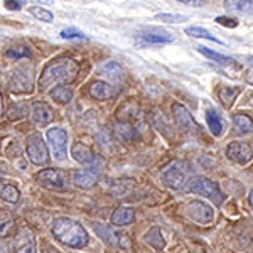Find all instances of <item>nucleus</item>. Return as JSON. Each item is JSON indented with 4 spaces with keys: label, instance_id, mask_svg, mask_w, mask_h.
Returning a JSON list of instances; mask_svg holds the SVG:
<instances>
[{
    "label": "nucleus",
    "instance_id": "nucleus-1",
    "mask_svg": "<svg viewBox=\"0 0 253 253\" xmlns=\"http://www.w3.org/2000/svg\"><path fill=\"white\" fill-rule=\"evenodd\" d=\"M80 71V64L71 58L54 59L44 68L39 78V88L47 89L58 83H71L76 80Z\"/></svg>",
    "mask_w": 253,
    "mask_h": 253
},
{
    "label": "nucleus",
    "instance_id": "nucleus-2",
    "mask_svg": "<svg viewBox=\"0 0 253 253\" xmlns=\"http://www.w3.org/2000/svg\"><path fill=\"white\" fill-rule=\"evenodd\" d=\"M54 238L69 248H84L88 245V233L83 226L71 218L54 219L51 228Z\"/></svg>",
    "mask_w": 253,
    "mask_h": 253
},
{
    "label": "nucleus",
    "instance_id": "nucleus-3",
    "mask_svg": "<svg viewBox=\"0 0 253 253\" xmlns=\"http://www.w3.org/2000/svg\"><path fill=\"white\" fill-rule=\"evenodd\" d=\"M184 189L189 191V193L206 196V198L211 199L216 206H221L224 203V199H226V196L223 194V191L219 189V186L216 184L214 181H211V179L205 177V175H193V177H189L184 186Z\"/></svg>",
    "mask_w": 253,
    "mask_h": 253
},
{
    "label": "nucleus",
    "instance_id": "nucleus-4",
    "mask_svg": "<svg viewBox=\"0 0 253 253\" xmlns=\"http://www.w3.org/2000/svg\"><path fill=\"white\" fill-rule=\"evenodd\" d=\"M187 164L182 161H175L172 164H169L162 170V182L170 187V189H184L186 182H187Z\"/></svg>",
    "mask_w": 253,
    "mask_h": 253
},
{
    "label": "nucleus",
    "instance_id": "nucleus-5",
    "mask_svg": "<svg viewBox=\"0 0 253 253\" xmlns=\"http://www.w3.org/2000/svg\"><path fill=\"white\" fill-rule=\"evenodd\" d=\"M27 157L31 159L32 164L36 166H44L49 161V152H47V145L44 142V138L41 137V133H31L27 137Z\"/></svg>",
    "mask_w": 253,
    "mask_h": 253
},
{
    "label": "nucleus",
    "instance_id": "nucleus-6",
    "mask_svg": "<svg viewBox=\"0 0 253 253\" xmlns=\"http://www.w3.org/2000/svg\"><path fill=\"white\" fill-rule=\"evenodd\" d=\"M36 181L47 189H66L69 174L61 169H44L36 174Z\"/></svg>",
    "mask_w": 253,
    "mask_h": 253
},
{
    "label": "nucleus",
    "instance_id": "nucleus-7",
    "mask_svg": "<svg viewBox=\"0 0 253 253\" xmlns=\"http://www.w3.org/2000/svg\"><path fill=\"white\" fill-rule=\"evenodd\" d=\"M71 156L75 157L81 166H84L86 169L93 170V172H95V170L98 172V170H101V167H103V161H101V157L93 152V150L84 144L73 145Z\"/></svg>",
    "mask_w": 253,
    "mask_h": 253
},
{
    "label": "nucleus",
    "instance_id": "nucleus-8",
    "mask_svg": "<svg viewBox=\"0 0 253 253\" xmlns=\"http://www.w3.org/2000/svg\"><path fill=\"white\" fill-rule=\"evenodd\" d=\"M47 140L49 145H51L54 159L64 161L68 157V133L63 128H59V126H54V128H49Z\"/></svg>",
    "mask_w": 253,
    "mask_h": 253
},
{
    "label": "nucleus",
    "instance_id": "nucleus-9",
    "mask_svg": "<svg viewBox=\"0 0 253 253\" xmlns=\"http://www.w3.org/2000/svg\"><path fill=\"white\" fill-rule=\"evenodd\" d=\"M95 231L98 236H101L105 243H108L110 247H117V248H130V240L128 235L122 233V231H117L110 226H105V224L96 223L95 224Z\"/></svg>",
    "mask_w": 253,
    "mask_h": 253
},
{
    "label": "nucleus",
    "instance_id": "nucleus-10",
    "mask_svg": "<svg viewBox=\"0 0 253 253\" xmlns=\"http://www.w3.org/2000/svg\"><path fill=\"white\" fill-rule=\"evenodd\" d=\"M34 86V76H32V69L27 66H22L19 69H15L14 75L9 81V88L14 93H26L31 91Z\"/></svg>",
    "mask_w": 253,
    "mask_h": 253
},
{
    "label": "nucleus",
    "instance_id": "nucleus-11",
    "mask_svg": "<svg viewBox=\"0 0 253 253\" xmlns=\"http://www.w3.org/2000/svg\"><path fill=\"white\" fill-rule=\"evenodd\" d=\"M186 213L193 221L199 224H210L214 218V211L210 205L203 201H191L186 206Z\"/></svg>",
    "mask_w": 253,
    "mask_h": 253
},
{
    "label": "nucleus",
    "instance_id": "nucleus-12",
    "mask_svg": "<svg viewBox=\"0 0 253 253\" xmlns=\"http://www.w3.org/2000/svg\"><path fill=\"white\" fill-rule=\"evenodd\" d=\"M226 157L240 166H247L253 159V149L247 142H231L226 147Z\"/></svg>",
    "mask_w": 253,
    "mask_h": 253
},
{
    "label": "nucleus",
    "instance_id": "nucleus-13",
    "mask_svg": "<svg viewBox=\"0 0 253 253\" xmlns=\"http://www.w3.org/2000/svg\"><path fill=\"white\" fill-rule=\"evenodd\" d=\"M15 253H38L36 250V238L29 228H20L14 238Z\"/></svg>",
    "mask_w": 253,
    "mask_h": 253
},
{
    "label": "nucleus",
    "instance_id": "nucleus-14",
    "mask_svg": "<svg viewBox=\"0 0 253 253\" xmlns=\"http://www.w3.org/2000/svg\"><path fill=\"white\" fill-rule=\"evenodd\" d=\"M172 113H174V120H175V124L179 125V128H182L184 132H191V133L198 132V124L194 122L193 115H191L189 110H187L184 105L174 103Z\"/></svg>",
    "mask_w": 253,
    "mask_h": 253
},
{
    "label": "nucleus",
    "instance_id": "nucleus-15",
    "mask_svg": "<svg viewBox=\"0 0 253 253\" xmlns=\"http://www.w3.org/2000/svg\"><path fill=\"white\" fill-rule=\"evenodd\" d=\"M89 95L100 101H105L115 98L118 95V89L113 88L107 81H93L91 86H89Z\"/></svg>",
    "mask_w": 253,
    "mask_h": 253
},
{
    "label": "nucleus",
    "instance_id": "nucleus-16",
    "mask_svg": "<svg viewBox=\"0 0 253 253\" xmlns=\"http://www.w3.org/2000/svg\"><path fill=\"white\" fill-rule=\"evenodd\" d=\"M31 117H32V120H34L38 125H47V124H51V122H52V118H54V113H52V110L49 108L46 103H42V101H38V103L32 105Z\"/></svg>",
    "mask_w": 253,
    "mask_h": 253
},
{
    "label": "nucleus",
    "instance_id": "nucleus-17",
    "mask_svg": "<svg viewBox=\"0 0 253 253\" xmlns=\"http://www.w3.org/2000/svg\"><path fill=\"white\" fill-rule=\"evenodd\" d=\"M223 7L231 14L253 17V0H224Z\"/></svg>",
    "mask_w": 253,
    "mask_h": 253
},
{
    "label": "nucleus",
    "instance_id": "nucleus-18",
    "mask_svg": "<svg viewBox=\"0 0 253 253\" xmlns=\"http://www.w3.org/2000/svg\"><path fill=\"white\" fill-rule=\"evenodd\" d=\"M112 224L113 226H128L135 221V211L132 208H125V206H120L113 211L112 214Z\"/></svg>",
    "mask_w": 253,
    "mask_h": 253
},
{
    "label": "nucleus",
    "instance_id": "nucleus-19",
    "mask_svg": "<svg viewBox=\"0 0 253 253\" xmlns=\"http://www.w3.org/2000/svg\"><path fill=\"white\" fill-rule=\"evenodd\" d=\"M73 182L78 187H81V189H89V187H93L98 182V174L89 169L76 170L75 175H73Z\"/></svg>",
    "mask_w": 253,
    "mask_h": 253
},
{
    "label": "nucleus",
    "instance_id": "nucleus-20",
    "mask_svg": "<svg viewBox=\"0 0 253 253\" xmlns=\"http://www.w3.org/2000/svg\"><path fill=\"white\" fill-rule=\"evenodd\" d=\"M140 38L147 44H169V42H174L175 41V36L172 32H166V31L144 32Z\"/></svg>",
    "mask_w": 253,
    "mask_h": 253
},
{
    "label": "nucleus",
    "instance_id": "nucleus-21",
    "mask_svg": "<svg viewBox=\"0 0 253 253\" xmlns=\"http://www.w3.org/2000/svg\"><path fill=\"white\" fill-rule=\"evenodd\" d=\"M240 93H242V88L238 86H221L218 89V98L224 108H231Z\"/></svg>",
    "mask_w": 253,
    "mask_h": 253
},
{
    "label": "nucleus",
    "instance_id": "nucleus-22",
    "mask_svg": "<svg viewBox=\"0 0 253 253\" xmlns=\"http://www.w3.org/2000/svg\"><path fill=\"white\" fill-rule=\"evenodd\" d=\"M233 126L238 133H252L253 132V118L248 117L247 113H235L231 117Z\"/></svg>",
    "mask_w": 253,
    "mask_h": 253
},
{
    "label": "nucleus",
    "instance_id": "nucleus-23",
    "mask_svg": "<svg viewBox=\"0 0 253 253\" xmlns=\"http://www.w3.org/2000/svg\"><path fill=\"white\" fill-rule=\"evenodd\" d=\"M100 75L101 76H108L110 80L117 81V83H120V81H124V69H122L120 64L113 63V61H110V63L103 64V66L100 68Z\"/></svg>",
    "mask_w": 253,
    "mask_h": 253
},
{
    "label": "nucleus",
    "instance_id": "nucleus-24",
    "mask_svg": "<svg viewBox=\"0 0 253 253\" xmlns=\"http://www.w3.org/2000/svg\"><path fill=\"white\" fill-rule=\"evenodd\" d=\"M115 135L124 142L133 140L137 135V130L133 128V125L130 122H118L115 124Z\"/></svg>",
    "mask_w": 253,
    "mask_h": 253
},
{
    "label": "nucleus",
    "instance_id": "nucleus-25",
    "mask_svg": "<svg viewBox=\"0 0 253 253\" xmlns=\"http://www.w3.org/2000/svg\"><path fill=\"white\" fill-rule=\"evenodd\" d=\"M145 242L149 243L154 250H164V247H166V240H164V236H162V231H161V228H157V226L150 228V230L147 231Z\"/></svg>",
    "mask_w": 253,
    "mask_h": 253
},
{
    "label": "nucleus",
    "instance_id": "nucleus-26",
    "mask_svg": "<svg viewBox=\"0 0 253 253\" xmlns=\"http://www.w3.org/2000/svg\"><path fill=\"white\" fill-rule=\"evenodd\" d=\"M51 98L61 105H66L73 100V88L69 84H59L51 91Z\"/></svg>",
    "mask_w": 253,
    "mask_h": 253
},
{
    "label": "nucleus",
    "instance_id": "nucleus-27",
    "mask_svg": "<svg viewBox=\"0 0 253 253\" xmlns=\"http://www.w3.org/2000/svg\"><path fill=\"white\" fill-rule=\"evenodd\" d=\"M15 230V221L14 216L7 211H0V238L10 236Z\"/></svg>",
    "mask_w": 253,
    "mask_h": 253
},
{
    "label": "nucleus",
    "instance_id": "nucleus-28",
    "mask_svg": "<svg viewBox=\"0 0 253 253\" xmlns=\"http://www.w3.org/2000/svg\"><path fill=\"white\" fill-rule=\"evenodd\" d=\"M206 124L214 137H219L223 133V122L214 110H211V108L206 110Z\"/></svg>",
    "mask_w": 253,
    "mask_h": 253
},
{
    "label": "nucleus",
    "instance_id": "nucleus-29",
    "mask_svg": "<svg viewBox=\"0 0 253 253\" xmlns=\"http://www.w3.org/2000/svg\"><path fill=\"white\" fill-rule=\"evenodd\" d=\"M198 51L201 52L203 56L210 58L211 61H214L216 64H221V66H231V64H235V59H233V58H228V56H223V54H219V52L211 51V49H208V47H205V46L198 47Z\"/></svg>",
    "mask_w": 253,
    "mask_h": 253
},
{
    "label": "nucleus",
    "instance_id": "nucleus-30",
    "mask_svg": "<svg viewBox=\"0 0 253 253\" xmlns=\"http://www.w3.org/2000/svg\"><path fill=\"white\" fill-rule=\"evenodd\" d=\"M186 34L191 36V38H198V39H208V41H213L216 44H223V41H219L216 38L214 34H211L210 31L203 29V27H198V26H191L186 29Z\"/></svg>",
    "mask_w": 253,
    "mask_h": 253
},
{
    "label": "nucleus",
    "instance_id": "nucleus-31",
    "mask_svg": "<svg viewBox=\"0 0 253 253\" xmlns=\"http://www.w3.org/2000/svg\"><path fill=\"white\" fill-rule=\"evenodd\" d=\"M0 198H2L3 201H7V203H17L19 198H20V193H19V189L15 186L5 184L2 187V191H0Z\"/></svg>",
    "mask_w": 253,
    "mask_h": 253
},
{
    "label": "nucleus",
    "instance_id": "nucleus-32",
    "mask_svg": "<svg viewBox=\"0 0 253 253\" xmlns=\"http://www.w3.org/2000/svg\"><path fill=\"white\" fill-rule=\"evenodd\" d=\"M29 12L34 15L38 20H42V22H52L54 20V14L51 10L44 9V7H39V5H31L29 7Z\"/></svg>",
    "mask_w": 253,
    "mask_h": 253
},
{
    "label": "nucleus",
    "instance_id": "nucleus-33",
    "mask_svg": "<svg viewBox=\"0 0 253 253\" xmlns=\"http://www.w3.org/2000/svg\"><path fill=\"white\" fill-rule=\"evenodd\" d=\"M29 54H31V51H29V47H26V46L10 47V49H7V52H5L7 59H12V61H17L20 58H27Z\"/></svg>",
    "mask_w": 253,
    "mask_h": 253
},
{
    "label": "nucleus",
    "instance_id": "nucleus-34",
    "mask_svg": "<svg viewBox=\"0 0 253 253\" xmlns=\"http://www.w3.org/2000/svg\"><path fill=\"white\" fill-rule=\"evenodd\" d=\"M156 19L162 20V22H166V24H179V22L187 20L186 15H182V14H157Z\"/></svg>",
    "mask_w": 253,
    "mask_h": 253
},
{
    "label": "nucleus",
    "instance_id": "nucleus-35",
    "mask_svg": "<svg viewBox=\"0 0 253 253\" xmlns=\"http://www.w3.org/2000/svg\"><path fill=\"white\" fill-rule=\"evenodd\" d=\"M61 38L63 39H86V36L75 27H68V29L61 31Z\"/></svg>",
    "mask_w": 253,
    "mask_h": 253
},
{
    "label": "nucleus",
    "instance_id": "nucleus-36",
    "mask_svg": "<svg viewBox=\"0 0 253 253\" xmlns=\"http://www.w3.org/2000/svg\"><path fill=\"white\" fill-rule=\"evenodd\" d=\"M216 24H219V26L223 27H228V29H235V27H238V20L235 17H224V15H219V17H216Z\"/></svg>",
    "mask_w": 253,
    "mask_h": 253
},
{
    "label": "nucleus",
    "instance_id": "nucleus-37",
    "mask_svg": "<svg viewBox=\"0 0 253 253\" xmlns=\"http://www.w3.org/2000/svg\"><path fill=\"white\" fill-rule=\"evenodd\" d=\"M181 3H186V5H191V7H201L205 5L206 0H177Z\"/></svg>",
    "mask_w": 253,
    "mask_h": 253
},
{
    "label": "nucleus",
    "instance_id": "nucleus-38",
    "mask_svg": "<svg viewBox=\"0 0 253 253\" xmlns=\"http://www.w3.org/2000/svg\"><path fill=\"white\" fill-rule=\"evenodd\" d=\"M3 3H5V7L9 10H19L20 9V2H19V0H5Z\"/></svg>",
    "mask_w": 253,
    "mask_h": 253
},
{
    "label": "nucleus",
    "instance_id": "nucleus-39",
    "mask_svg": "<svg viewBox=\"0 0 253 253\" xmlns=\"http://www.w3.org/2000/svg\"><path fill=\"white\" fill-rule=\"evenodd\" d=\"M41 252H42V253H59L58 250H56V248H52L47 242L41 243Z\"/></svg>",
    "mask_w": 253,
    "mask_h": 253
},
{
    "label": "nucleus",
    "instance_id": "nucleus-40",
    "mask_svg": "<svg viewBox=\"0 0 253 253\" xmlns=\"http://www.w3.org/2000/svg\"><path fill=\"white\" fill-rule=\"evenodd\" d=\"M243 78H245V81H247L248 84H252V86H253V68H250V69H247V71H245Z\"/></svg>",
    "mask_w": 253,
    "mask_h": 253
},
{
    "label": "nucleus",
    "instance_id": "nucleus-41",
    "mask_svg": "<svg viewBox=\"0 0 253 253\" xmlns=\"http://www.w3.org/2000/svg\"><path fill=\"white\" fill-rule=\"evenodd\" d=\"M248 203H250V206L253 208V189L250 191V196H248Z\"/></svg>",
    "mask_w": 253,
    "mask_h": 253
},
{
    "label": "nucleus",
    "instance_id": "nucleus-42",
    "mask_svg": "<svg viewBox=\"0 0 253 253\" xmlns=\"http://www.w3.org/2000/svg\"><path fill=\"white\" fill-rule=\"evenodd\" d=\"M0 253H7V247L3 243H0Z\"/></svg>",
    "mask_w": 253,
    "mask_h": 253
},
{
    "label": "nucleus",
    "instance_id": "nucleus-43",
    "mask_svg": "<svg viewBox=\"0 0 253 253\" xmlns=\"http://www.w3.org/2000/svg\"><path fill=\"white\" fill-rule=\"evenodd\" d=\"M0 117H2V98H0Z\"/></svg>",
    "mask_w": 253,
    "mask_h": 253
},
{
    "label": "nucleus",
    "instance_id": "nucleus-44",
    "mask_svg": "<svg viewBox=\"0 0 253 253\" xmlns=\"http://www.w3.org/2000/svg\"><path fill=\"white\" fill-rule=\"evenodd\" d=\"M250 59H252V61H253V58H250Z\"/></svg>",
    "mask_w": 253,
    "mask_h": 253
}]
</instances>
